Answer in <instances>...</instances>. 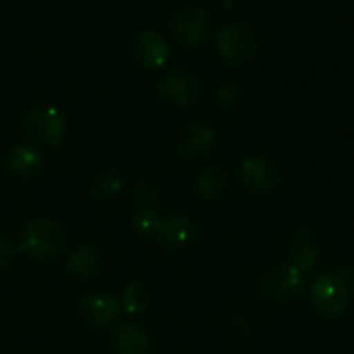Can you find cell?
I'll use <instances>...</instances> for the list:
<instances>
[{
    "label": "cell",
    "instance_id": "7c38bea8",
    "mask_svg": "<svg viewBox=\"0 0 354 354\" xmlns=\"http://www.w3.org/2000/svg\"><path fill=\"white\" fill-rule=\"evenodd\" d=\"M159 244L168 251H182L192 244L196 237V227L185 214H171L162 220L161 230L158 234Z\"/></svg>",
    "mask_w": 354,
    "mask_h": 354
},
{
    "label": "cell",
    "instance_id": "5b68a950",
    "mask_svg": "<svg viewBox=\"0 0 354 354\" xmlns=\"http://www.w3.org/2000/svg\"><path fill=\"white\" fill-rule=\"evenodd\" d=\"M169 31L183 47H199L206 41L211 31V17L201 7H182L169 16Z\"/></svg>",
    "mask_w": 354,
    "mask_h": 354
},
{
    "label": "cell",
    "instance_id": "44dd1931",
    "mask_svg": "<svg viewBox=\"0 0 354 354\" xmlns=\"http://www.w3.org/2000/svg\"><path fill=\"white\" fill-rule=\"evenodd\" d=\"M318 254L315 251L313 245L308 242V244H299L294 245V252H292V261L290 265L296 266L299 272H310L315 265H317Z\"/></svg>",
    "mask_w": 354,
    "mask_h": 354
},
{
    "label": "cell",
    "instance_id": "e0dca14e",
    "mask_svg": "<svg viewBox=\"0 0 354 354\" xmlns=\"http://www.w3.org/2000/svg\"><path fill=\"white\" fill-rule=\"evenodd\" d=\"M123 175L118 169H106L95 178L92 185V194L100 203H109L123 189Z\"/></svg>",
    "mask_w": 354,
    "mask_h": 354
},
{
    "label": "cell",
    "instance_id": "52a82bcc",
    "mask_svg": "<svg viewBox=\"0 0 354 354\" xmlns=\"http://www.w3.org/2000/svg\"><path fill=\"white\" fill-rule=\"evenodd\" d=\"M239 182L251 192H270L280 183V168L265 156H248L239 165Z\"/></svg>",
    "mask_w": 354,
    "mask_h": 354
},
{
    "label": "cell",
    "instance_id": "9c48e42d",
    "mask_svg": "<svg viewBox=\"0 0 354 354\" xmlns=\"http://www.w3.org/2000/svg\"><path fill=\"white\" fill-rule=\"evenodd\" d=\"M214 147H216V133L213 128L206 127L199 121H194L183 128L178 156L182 161L194 162L197 159L209 158Z\"/></svg>",
    "mask_w": 354,
    "mask_h": 354
},
{
    "label": "cell",
    "instance_id": "6da1fadb",
    "mask_svg": "<svg viewBox=\"0 0 354 354\" xmlns=\"http://www.w3.org/2000/svg\"><path fill=\"white\" fill-rule=\"evenodd\" d=\"M66 242H68V237L61 225L47 218H38V220H31L21 230L17 249L37 261H47V259L57 258L64 251Z\"/></svg>",
    "mask_w": 354,
    "mask_h": 354
},
{
    "label": "cell",
    "instance_id": "7a4b0ae2",
    "mask_svg": "<svg viewBox=\"0 0 354 354\" xmlns=\"http://www.w3.org/2000/svg\"><path fill=\"white\" fill-rule=\"evenodd\" d=\"M216 48L221 57L234 66L252 62L259 50V38L251 24L235 21L218 31Z\"/></svg>",
    "mask_w": 354,
    "mask_h": 354
},
{
    "label": "cell",
    "instance_id": "ba28073f",
    "mask_svg": "<svg viewBox=\"0 0 354 354\" xmlns=\"http://www.w3.org/2000/svg\"><path fill=\"white\" fill-rule=\"evenodd\" d=\"M159 92L165 99L180 107L197 106L203 93V85L194 73L185 69H175L162 76L159 83Z\"/></svg>",
    "mask_w": 354,
    "mask_h": 354
},
{
    "label": "cell",
    "instance_id": "4fadbf2b",
    "mask_svg": "<svg viewBox=\"0 0 354 354\" xmlns=\"http://www.w3.org/2000/svg\"><path fill=\"white\" fill-rule=\"evenodd\" d=\"M6 166L10 175L23 180H30L35 178L41 171L44 158H41L38 149L33 147V145L17 144L7 154Z\"/></svg>",
    "mask_w": 354,
    "mask_h": 354
},
{
    "label": "cell",
    "instance_id": "8fae6325",
    "mask_svg": "<svg viewBox=\"0 0 354 354\" xmlns=\"http://www.w3.org/2000/svg\"><path fill=\"white\" fill-rule=\"evenodd\" d=\"M121 306L113 296L90 294L78 303V313L86 324L93 327H106L120 317Z\"/></svg>",
    "mask_w": 354,
    "mask_h": 354
},
{
    "label": "cell",
    "instance_id": "277c9868",
    "mask_svg": "<svg viewBox=\"0 0 354 354\" xmlns=\"http://www.w3.org/2000/svg\"><path fill=\"white\" fill-rule=\"evenodd\" d=\"M304 290V273L290 263L273 266L265 273L261 292L265 299L277 304H289L299 299Z\"/></svg>",
    "mask_w": 354,
    "mask_h": 354
},
{
    "label": "cell",
    "instance_id": "ffe728a7",
    "mask_svg": "<svg viewBox=\"0 0 354 354\" xmlns=\"http://www.w3.org/2000/svg\"><path fill=\"white\" fill-rule=\"evenodd\" d=\"M162 218L159 214L158 207H152V209H140L137 211V214L133 216V228L138 235L142 237H152V235H158L161 230Z\"/></svg>",
    "mask_w": 354,
    "mask_h": 354
},
{
    "label": "cell",
    "instance_id": "603a6c76",
    "mask_svg": "<svg viewBox=\"0 0 354 354\" xmlns=\"http://www.w3.org/2000/svg\"><path fill=\"white\" fill-rule=\"evenodd\" d=\"M17 252H19L17 245L14 244L10 239L2 237V235H0V273L12 265L14 259H16V256H17Z\"/></svg>",
    "mask_w": 354,
    "mask_h": 354
},
{
    "label": "cell",
    "instance_id": "2e32d148",
    "mask_svg": "<svg viewBox=\"0 0 354 354\" xmlns=\"http://www.w3.org/2000/svg\"><path fill=\"white\" fill-rule=\"evenodd\" d=\"M227 173L221 168L204 169L194 182V190L204 201H213L220 197L227 189Z\"/></svg>",
    "mask_w": 354,
    "mask_h": 354
},
{
    "label": "cell",
    "instance_id": "ac0fdd59",
    "mask_svg": "<svg viewBox=\"0 0 354 354\" xmlns=\"http://www.w3.org/2000/svg\"><path fill=\"white\" fill-rule=\"evenodd\" d=\"M121 304H123L124 311L130 315L144 313L151 304V294H149L147 286L138 280L128 283L121 294Z\"/></svg>",
    "mask_w": 354,
    "mask_h": 354
},
{
    "label": "cell",
    "instance_id": "3957f363",
    "mask_svg": "<svg viewBox=\"0 0 354 354\" xmlns=\"http://www.w3.org/2000/svg\"><path fill=\"white\" fill-rule=\"evenodd\" d=\"M23 127L33 138L57 147L68 131V116L61 107L52 104H37L24 114Z\"/></svg>",
    "mask_w": 354,
    "mask_h": 354
},
{
    "label": "cell",
    "instance_id": "9a60e30c",
    "mask_svg": "<svg viewBox=\"0 0 354 354\" xmlns=\"http://www.w3.org/2000/svg\"><path fill=\"white\" fill-rule=\"evenodd\" d=\"M102 256L97 249L90 248V245H83V248L75 249L68 258V268L69 272L80 279H90L95 277L102 268Z\"/></svg>",
    "mask_w": 354,
    "mask_h": 354
},
{
    "label": "cell",
    "instance_id": "8992f818",
    "mask_svg": "<svg viewBox=\"0 0 354 354\" xmlns=\"http://www.w3.org/2000/svg\"><path fill=\"white\" fill-rule=\"evenodd\" d=\"M311 299L315 310L327 318H341L349 304L348 287L337 279V275L320 277L311 287Z\"/></svg>",
    "mask_w": 354,
    "mask_h": 354
},
{
    "label": "cell",
    "instance_id": "7402d4cb",
    "mask_svg": "<svg viewBox=\"0 0 354 354\" xmlns=\"http://www.w3.org/2000/svg\"><path fill=\"white\" fill-rule=\"evenodd\" d=\"M241 99H242L241 86L234 85V83H227V85H223L216 92L214 102H216V106L221 107V109H230V107L237 106Z\"/></svg>",
    "mask_w": 354,
    "mask_h": 354
},
{
    "label": "cell",
    "instance_id": "30bf717a",
    "mask_svg": "<svg viewBox=\"0 0 354 354\" xmlns=\"http://www.w3.org/2000/svg\"><path fill=\"white\" fill-rule=\"evenodd\" d=\"M133 52L137 61L147 69H159L168 62L169 47L162 35L154 30H145L137 35L133 41Z\"/></svg>",
    "mask_w": 354,
    "mask_h": 354
},
{
    "label": "cell",
    "instance_id": "5bb4252c",
    "mask_svg": "<svg viewBox=\"0 0 354 354\" xmlns=\"http://www.w3.org/2000/svg\"><path fill=\"white\" fill-rule=\"evenodd\" d=\"M114 348L120 354H149L151 341L145 328L138 324H123L114 330Z\"/></svg>",
    "mask_w": 354,
    "mask_h": 354
},
{
    "label": "cell",
    "instance_id": "d6986e66",
    "mask_svg": "<svg viewBox=\"0 0 354 354\" xmlns=\"http://www.w3.org/2000/svg\"><path fill=\"white\" fill-rule=\"evenodd\" d=\"M159 203V189L152 180L142 178L135 183L133 189V204L137 211L152 209L158 207Z\"/></svg>",
    "mask_w": 354,
    "mask_h": 354
}]
</instances>
